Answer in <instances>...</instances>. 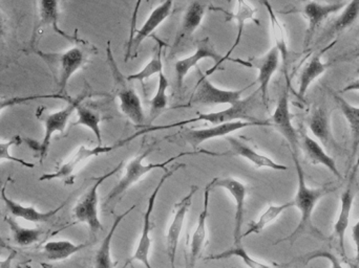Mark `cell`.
Returning a JSON list of instances; mask_svg holds the SVG:
<instances>
[{"label": "cell", "mask_w": 359, "mask_h": 268, "mask_svg": "<svg viewBox=\"0 0 359 268\" xmlns=\"http://www.w3.org/2000/svg\"><path fill=\"white\" fill-rule=\"evenodd\" d=\"M158 78L159 80H158L157 92L151 99V107H149V126H151V124L168 108V90L170 87V81L163 71H160Z\"/></svg>", "instance_id": "e575fe53"}, {"label": "cell", "mask_w": 359, "mask_h": 268, "mask_svg": "<svg viewBox=\"0 0 359 268\" xmlns=\"http://www.w3.org/2000/svg\"><path fill=\"white\" fill-rule=\"evenodd\" d=\"M0 198H1L2 202H4V206H6V210L8 211L11 216L14 217V218L23 219V220L33 223H48V220H50V219L65 206V204H61V206L54 209V210L48 211V212H41V211H38L37 209L34 208V206H23V204H19V202L11 199V198L6 195V185H4V187H2Z\"/></svg>", "instance_id": "603a6c76"}, {"label": "cell", "mask_w": 359, "mask_h": 268, "mask_svg": "<svg viewBox=\"0 0 359 268\" xmlns=\"http://www.w3.org/2000/svg\"><path fill=\"white\" fill-rule=\"evenodd\" d=\"M251 126H269V122L234 121L221 124V125H215L212 127L202 128V129H184L181 132V136L185 143L191 146L192 149L196 150L202 143L210 139L228 136L238 130L251 127Z\"/></svg>", "instance_id": "9a60e30c"}, {"label": "cell", "mask_w": 359, "mask_h": 268, "mask_svg": "<svg viewBox=\"0 0 359 268\" xmlns=\"http://www.w3.org/2000/svg\"><path fill=\"white\" fill-rule=\"evenodd\" d=\"M204 59H213L215 61V66L212 69H208L205 76L212 75L221 66L222 56L215 50V44H213V42L211 41L209 37L204 38V39L200 40L198 42V45H196L194 54L186 57V58L180 59V60L177 61L176 64H175L177 86H178L179 90H181L188 73L192 69H194L200 63V61L204 60Z\"/></svg>", "instance_id": "5bb4252c"}, {"label": "cell", "mask_w": 359, "mask_h": 268, "mask_svg": "<svg viewBox=\"0 0 359 268\" xmlns=\"http://www.w3.org/2000/svg\"><path fill=\"white\" fill-rule=\"evenodd\" d=\"M359 18V0H350L345 4L341 14L333 21L328 33L326 34L327 38L334 37L335 35L344 33L348 29L354 25V23Z\"/></svg>", "instance_id": "836d02e7"}, {"label": "cell", "mask_w": 359, "mask_h": 268, "mask_svg": "<svg viewBox=\"0 0 359 268\" xmlns=\"http://www.w3.org/2000/svg\"><path fill=\"white\" fill-rule=\"evenodd\" d=\"M67 100V102L72 100L69 96H63V94L55 92V94H32V96L25 97H8V98H0V113L6 108H11L17 105L25 104V103L32 102V101L38 100Z\"/></svg>", "instance_id": "ab89813d"}, {"label": "cell", "mask_w": 359, "mask_h": 268, "mask_svg": "<svg viewBox=\"0 0 359 268\" xmlns=\"http://www.w3.org/2000/svg\"><path fill=\"white\" fill-rule=\"evenodd\" d=\"M88 246V244H77L69 241V240H52V241L46 242L42 246V251L48 260L59 262V261H65L71 258L72 256L81 252Z\"/></svg>", "instance_id": "1f68e13d"}, {"label": "cell", "mask_w": 359, "mask_h": 268, "mask_svg": "<svg viewBox=\"0 0 359 268\" xmlns=\"http://www.w3.org/2000/svg\"><path fill=\"white\" fill-rule=\"evenodd\" d=\"M143 0H136L135 3L134 10H133L132 18H130V39H128V46H126V52L130 50V44H132L133 39H134L135 34L137 31V23H138V14L141 6H142Z\"/></svg>", "instance_id": "7bdbcfd3"}, {"label": "cell", "mask_w": 359, "mask_h": 268, "mask_svg": "<svg viewBox=\"0 0 359 268\" xmlns=\"http://www.w3.org/2000/svg\"><path fill=\"white\" fill-rule=\"evenodd\" d=\"M36 54L44 61L54 73L58 85V94L67 96L65 94L67 84L73 77L74 73H77L83 65L88 62V54L80 48L74 46L62 52H46L36 50Z\"/></svg>", "instance_id": "8992f818"}, {"label": "cell", "mask_w": 359, "mask_h": 268, "mask_svg": "<svg viewBox=\"0 0 359 268\" xmlns=\"http://www.w3.org/2000/svg\"><path fill=\"white\" fill-rule=\"evenodd\" d=\"M135 209H136V206H133L132 208L128 209L126 212L116 216L111 230H109L107 236L103 238L102 242H101L100 246H99L98 251H97L96 255H95L93 268L116 267V263L114 262L113 257H111V241H113L114 235H115L118 227L121 225L123 219L126 218L128 214H130Z\"/></svg>", "instance_id": "4316f807"}, {"label": "cell", "mask_w": 359, "mask_h": 268, "mask_svg": "<svg viewBox=\"0 0 359 268\" xmlns=\"http://www.w3.org/2000/svg\"><path fill=\"white\" fill-rule=\"evenodd\" d=\"M107 58L113 78V92L119 102L120 111L135 125H145L147 117L140 97L130 85V81H128V78L124 77L120 71L111 50V41H107Z\"/></svg>", "instance_id": "7a4b0ae2"}, {"label": "cell", "mask_w": 359, "mask_h": 268, "mask_svg": "<svg viewBox=\"0 0 359 268\" xmlns=\"http://www.w3.org/2000/svg\"><path fill=\"white\" fill-rule=\"evenodd\" d=\"M38 16H39V22H38L37 29L50 27L53 31H56L58 35L62 36L65 39L69 41H78L77 37L67 35L59 27V0H39Z\"/></svg>", "instance_id": "f1b7e54d"}, {"label": "cell", "mask_w": 359, "mask_h": 268, "mask_svg": "<svg viewBox=\"0 0 359 268\" xmlns=\"http://www.w3.org/2000/svg\"><path fill=\"white\" fill-rule=\"evenodd\" d=\"M293 206H294L293 202H285V204H269L267 209L259 215L257 220L252 221L249 225L248 230L245 233H243L242 239L251 235H257V234L262 233L268 225L274 223L283 213L286 212L287 210L293 208Z\"/></svg>", "instance_id": "d6a6232c"}, {"label": "cell", "mask_w": 359, "mask_h": 268, "mask_svg": "<svg viewBox=\"0 0 359 268\" xmlns=\"http://www.w3.org/2000/svg\"><path fill=\"white\" fill-rule=\"evenodd\" d=\"M292 158L297 173V194H295L294 199L292 202L294 204V208L299 210V221L297 229L288 237L280 240L278 244L284 241H290L291 244H293L297 238L305 235V234H310L320 239H326L325 236L320 233V230L314 225L313 213L318 202L334 189H327V188L314 189V188L308 187L307 183H306L305 172H304L303 167L299 162V157L292 156Z\"/></svg>", "instance_id": "6da1fadb"}, {"label": "cell", "mask_w": 359, "mask_h": 268, "mask_svg": "<svg viewBox=\"0 0 359 268\" xmlns=\"http://www.w3.org/2000/svg\"><path fill=\"white\" fill-rule=\"evenodd\" d=\"M352 239H353L354 244H355L356 255L354 259V267H359V217L355 225L352 227L351 231Z\"/></svg>", "instance_id": "ee69618b"}, {"label": "cell", "mask_w": 359, "mask_h": 268, "mask_svg": "<svg viewBox=\"0 0 359 268\" xmlns=\"http://www.w3.org/2000/svg\"><path fill=\"white\" fill-rule=\"evenodd\" d=\"M232 257L240 259L248 268H272L269 265H266V263L261 262L257 259L253 258L242 246H233V248L224 251V252L219 253V254L207 257L206 260H224V259H229L232 258Z\"/></svg>", "instance_id": "f35d334b"}, {"label": "cell", "mask_w": 359, "mask_h": 268, "mask_svg": "<svg viewBox=\"0 0 359 268\" xmlns=\"http://www.w3.org/2000/svg\"><path fill=\"white\" fill-rule=\"evenodd\" d=\"M198 190V188L196 185H192L188 193L175 206L174 217L166 233V250H168V256L172 268H176L180 236H181L187 213L189 212L191 206L192 199Z\"/></svg>", "instance_id": "2e32d148"}, {"label": "cell", "mask_w": 359, "mask_h": 268, "mask_svg": "<svg viewBox=\"0 0 359 268\" xmlns=\"http://www.w3.org/2000/svg\"><path fill=\"white\" fill-rule=\"evenodd\" d=\"M92 96L93 94H90V92H84L83 94H80L77 98L72 99L71 101H69V104L65 108L61 109V111H55V113H46V111H42L41 107H39L37 113H36V117L43 123V139H42L40 143L32 141V139H27V143L31 149L35 150L37 152L41 162L48 155L53 135L56 134V132L65 134L67 123H69V119H71L72 115L77 109L78 105L81 104L86 98Z\"/></svg>", "instance_id": "5b68a950"}, {"label": "cell", "mask_w": 359, "mask_h": 268, "mask_svg": "<svg viewBox=\"0 0 359 268\" xmlns=\"http://www.w3.org/2000/svg\"><path fill=\"white\" fill-rule=\"evenodd\" d=\"M19 268H21V267H19ZM23 268H25V267H23Z\"/></svg>", "instance_id": "f907efd6"}, {"label": "cell", "mask_w": 359, "mask_h": 268, "mask_svg": "<svg viewBox=\"0 0 359 268\" xmlns=\"http://www.w3.org/2000/svg\"><path fill=\"white\" fill-rule=\"evenodd\" d=\"M185 164H177L172 167L170 170L165 169V173L163 176L160 178L159 183L156 185L155 190L151 192L149 196V202H147V211L144 213V218H143L142 231L140 234V239H139L138 244H137L136 250H135L134 255L128 259L126 262V267H128L130 263L137 261V262L142 263L147 268H153L151 262H149V254H151V244L153 240L151 238V232L153 229V223H151V216H153L154 210H155L156 202H157L158 196H159L160 191L164 183H166L168 178L175 174L177 170L181 167H185Z\"/></svg>", "instance_id": "ba28073f"}, {"label": "cell", "mask_w": 359, "mask_h": 268, "mask_svg": "<svg viewBox=\"0 0 359 268\" xmlns=\"http://www.w3.org/2000/svg\"><path fill=\"white\" fill-rule=\"evenodd\" d=\"M332 96L349 125L351 134V158H354L359 149V106L351 104L343 97L334 92Z\"/></svg>", "instance_id": "f546056e"}, {"label": "cell", "mask_w": 359, "mask_h": 268, "mask_svg": "<svg viewBox=\"0 0 359 268\" xmlns=\"http://www.w3.org/2000/svg\"><path fill=\"white\" fill-rule=\"evenodd\" d=\"M354 197H355V194H354L353 190L351 187H348L346 191L341 194L339 216L333 225L334 235L339 240V248L344 254H346L345 237L350 225V216H351L352 209H353Z\"/></svg>", "instance_id": "83f0119b"}, {"label": "cell", "mask_w": 359, "mask_h": 268, "mask_svg": "<svg viewBox=\"0 0 359 268\" xmlns=\"http://www.w3.org/2000/svg\"><path fill=\"white\" fill-rule=\"evenodd\" d=\"M259 94V90L255 94H250L246 99H242L241 102L233 106H229V108L224 109L217 113H198V115L192 118V119L185 120V121L177 122V123L170 124L166 126H147L145 129L137 132L134 136L130 139H126V141H132L135 137L138 135L149 134V132H158V130H166L170 128L180 127V126L188 125V124L196 123V122H207V123L212 124V125H221V124L230 123L234 121H248V122H257L255 118L251 115V111L253 108V103L257 100V96Z\"/></svg>", "instance_id": "277c9868"}, {"label": "cell", "mask_w": 359, "mask_h": 268, "mask_svg": "<svg viewBox=\"0 0 359 268\" xmlns=\"http://www.w3.org/2000/svg\"><path fill=\"white\" fill-rule=\"evenodd\" d=\"M207 8H208L207 0H191L190 1L189 6L184 13L181 27L177 33L172 50H177L182 42L189 39L194 35V31L200 27L205 14H206Z\"/></svg>", "instance_id": "7402d4cb"}, {"label": "cell", "mask_w": 359, "mask_h": 268, "mask_svg": "<svg viewBox=\"0 0 359 268\" xmlns=\"http://www.w3.org/2000/svg\"><path fill=\"white\" fill-rule=\"evenodd\" d=\"M116 146H96V147L88 148L82 145L78 148L77 151L72 155L67 162L61 164L55 172L43 174L39 178V181H50L60 179L65 181L67 185H73L75 181L76 171L79 169L83 162H88V160L97 156L102 155V154L109 153L115 149Z\"/></svg>", "instance_id": "4fadbf2b"}, {"label": "cell", "mask_w": 359, "mask_h": 268, "mask_svg": "<svg viewBox=\"0 0 359 268\" xmlns=\"http://www.w3.org/2000/svg\"><path fill=\"white\" fill-rule=\"evenodd\" d=\"M4 23L1 15H0V36L4 35Z\"/></svg>", "instance_id": "c3c4849f"}, {"label": "cell", "mask_w": 359, "mask_h": 268, "mask_svg": "<svg viewBox=\"0 0 359 268\" xmlns=\"http://www.w3.org/2000/svg\"><path fill=\"white\" fill-rule=\"evenodd\" d=\"M236 12L229 13L227 10H223L219 8H212V10H217V12L224 13L226 15V21L236 20V27H238V33H236V39H234L233 44H232L230 50H228L227 54L225 56L222 57L221 65L223 64L225 61H228L231 56L232 52L236 50L238 48V44L241 43L242 40L243 34H244L245 23L248 20H252L253 22L257 23V25L261 24L259 19L255 17V13L257 12V8H253L247 0H236Z\"/></svg>", "instance_id": "44dd1931"}, {"label": "cell", "mask_w": 359, "mask_h": 268, "mask_svg": "<svg viewBox=\"0 0 359 268\" xmlns=\"http://www.w3.org/2000/svg\"><path fill=\"white\" fill-rule=\"evenodd\" d=\"M124 162H120L113 170L109 171L102 176L94 178V183L86 190V193L79 198L76 206L73 209L74 219L77 223H84L88 225L90 233L96 235L98 232L102 231L103 225L99 218V188L109 177L119 172L123 167Z\"/></svg>", "instance_id": "52a82bcc"}, {"label": "cell", "mask_w": 359, "mask_h": 268, "mask_svg": "<svg viewBox=\"0 0 359 268\" xmlns=\"http://www.w3.org/2000/svg\"><path fill=\"white\" fill-rule=\"evenodd\" d=\"M232 62L244 65L249 69H257V83L259 84V92H261L262 100L267 104L268 92L270 82L274 73L278 69L280 63V55L276 46H272L265 55L261 57H251L248 59H229Z\"/></svg>", "instance_id": "7c38bea8"}, {"label": "cell", "mask_w": 359, "mask_h": 268, "mask_svg": "<svg viewBox=\"0 0 359 268\" xmlns=\"http://www.w3.org/2000/svg\"><path fill=\"white\" fill-rule=\"evenodd\" d=\"M347 2H320L316 0H310L306 2L302 13L307 20V29H306L305 40L304 44L308 48L316 35L318 27L329 18L331 15L337 14L343 10Z\"/></svg>", "instance_id": "e0dca14e"}, {"label": "cell", "mask_w": 359, "mask_h": 268, "mask_svg": "<svg viewBox=\"0 0 359 268\" xmlns=\"http://www.w3.org/2000/svg\"><path fill=\"white\" fill-rule=\"evenodd\" d=\"M263 6H265L268 12L270 20V29H271V35L273 38L276 48H278L280 55V61H282L283 66H284L285 77L287 80V85H290L288 76V63H289V46L288 39H287L286 29L282 21L278 19V15L274 12L272 4L269 0H261Z\"/></svg>", "instance_id": "d4e9b609"}, {"label": "cell", "mask_w": 359, "mask_h": 268, "mask_svg": "<svg viewBox=\"0 0 359 268\" xmlns=\"http://www.w3.org/2000/svg\"><path fill=\"white\" fill-rule=\"evenodd\" d=\"M162 50H163V42L159 41L158 43L157 52L154 55L153 58L151 59L149 63L143 67L142 71H138V73H133V75L128 76V81H139L142 84L143 90H144V83L147 79L151 77V76L158 73L159 75L160 71H163V61H162Z\"/></svg>", "instance_id": "74e56055"}, {"label": "cell", "mask_w": 359, "mask_h": 268, "mask_svg": "<svg viewBox=\"0 0 359 268\" xmlns=\"http://www.w3.org/2000/svg\"><path fill=\"white\" fill-rule=\"evenodd\" d=\"M22 141L20 135H15V136H13L12 139L6 141H0V162L1 160H8V162H17V164H21L25 168H34L35 164L27 162V160L15 157V156L11 154V147H13L14 145H20Z\"/></svg>", "instance_id": "60d3db41"}, {"label": "cell", "mask_w": 359, "mask_h": 268, "mask_svg": "<svg viewBox=\"0 0 359 268\" xmlns=\"http://www.w3.org/2000/svg\"><path fill=\"white\" fill-rule=\"evenodd\" d=\"M301 149H303L304 153H305L306 157H307L310 164H316V166H318V164L324 166L337 178H343L339 168H337L334 158L327 153L326 149L323 147L322 143H318L316 139L307 134H302Z\"/></svg>", "instance_id": "cb8c5ba5"}, {"label": "cell", "mask_w": 359, "mask_h": 268, "mask_svg": "<svg viewBox=\"0 0 359 268\" xmlns=\"http://www.w3.org/2000/svg\"><path fill=\"white\" fill-rule=\"evenodd\" d=\"M6 221L10 227L13 241L16 246H20V248H27V246H33L36 242L39 241L42 235L41 230L38 227L29 229V227H21L12 217H6Z\"/></svg>", "instance_id": "8d00e7d4"}, {"label": "cell", "mask_w": 359, "mask_h": 268, "mask_svg": "<svg viewBox=\"0 0 359 268\" xmlns=\"http://www.w3.org/2000/svg\"><path fill=\"white\" fill-rule=\"evenodd\" d=\"M212 190V181L207 183L204 190V202H203V209L198 215V223L196 225L191 239H190L189 246V267L194 268L196 260L200 257L203 248L206 242L207 234V219L209 215V202H210V193Z\"/></svg>", "instance_id": "ffe728a7"}, {"label": "cell", "mask_w": 359, "mask_h": 268, "mask_svg": "<svg viewBox=\"0 0 359 268\" xmlns=\"http://www.w3.org/2000/svg\"><path fill=\"white\" fill-rule=\"evenodd\" d=\"M16 256V251L11 250L4 258H0V268H12L13 261Z\"/></svg>", "instance_id": "bcb514c9"}, {"label": "cell", "mask_w": 359, "mask_h": 268, "mask_svg": "<svg viewBox=\"0 0 359 268\" xmlns=\"http://www.w3.org/2000/svg\"><path fill=\"white\" fill-rule=\"evenodd\" d=\"M226 141H228L229 149L224 153H213L210 152L211 156H236V157H242L248 160L257 169H271L274 171H287L288 167L285 164H278L276 160H272L269 156L265 154L259 153L257 150L253 149L250 145L245 143L242 139L238 137L227 136Z\"/></svg>", "instance_id": "ac0fdd59"}, {"label": "cell", "mask_w": 359, "mask_h": 268, "mask_svg": "<svg viewBox=\"0 0 359 268\" xmlns=\"http://www.w3.org/2000/svg\"><path fill=\"white\" fill-rule=\"evenodd\" d=\"M2 187H4V185H1V181H0V194H1Z\"/></svg>", "instance_id": "681fc988"}, {"label": "cell", "mask_w": 359, "mask_h": 268, "mask_svg": "<svg viewBox=\"0 0 359 268\" xmlns=\"http://www.w3.org/2000/svg\"><path fill=\"white\" fill-rule=\"evenodd\" d=\"M359 92V78L352 80L341 90V92Z\"/></svg>", "instance_id": "7dc6e473"}, {"label": "cell", "mask_w": 359, "mask_h": 268, "mask_svg": "<svg viewBox=\"0 0 359 268\" xmlns=\"http://www.w3.org/2000/svg\"><path fill=\"white\" fill-rule=\"evenodd\" d=\"M153 148L145 150L142 153L132 158V160L128 162V164L124 167L123 176L120 179L119 183L109 192L107 199H105V206H113L114 202L119 199L120 197H122V196L126 194V192H128V190H130L135 183L140 181L141 178H143L145 175L149 174V173H151V171L155 170V169H164V170H165L168 164H172L174 160H178V158L183 157V156L208 153V151H206V150H205V151L202 150V151L183 152V153H180L178 155L168 158V160L163 162H157V164L149 162V164H144L145 158L149 157V154L153 152Z\"/></svg>", "instance_id": "3957f363"}, {"label": "cell", "mask_w": 359, "mask_h": 268, "mask_svg": "<svg viewBox=\"0 0 359 268\" xmlns=\"http://www.w3.org/2000/svg\"><path fill=\"white\" fill-rule=\"evenodd\" d=\"M359 59V42L358 45L351 50V52H348L347 54L343 55L341 57H337L335 59L334 62H341V61H351V60H358Z\"/></svg>", "instance_id": "f6af8a7d"}, {"label": "cell", "mask_w": 359, "mask_h": 268, "mask_svg": "<svg viewBox=\"0 0 359 268\" xmlns=\"http://www.w3.org/2000/svg\"><path fill=\"white\" fill-rule=\"evenodd\" d=\"M77 121L73 124L74 126H83V127L88 128L90 132L94 134L96 137L98 145H102V132H101L100 123L101 115L98 111L86 105L79 104L77 109Z\"/></svg>", "instance_id": "d590c367"}, {"label": "cell", "mask_w": 359, "mask_h": 268, "mask_svg": "<svg viewBox=\"0 0 359 268\" xmlns=\"http://www.w3.org/2000/svg\"><path fill=\"white\" fill-rule=\"evenodd\" d=\"M308 126L313 136L318 139L325 148L330 147L333 136L331 132L330 115L326 109L322 107L314 109L308 119Z\"/></svg>", "instance_id": "4dcf8cb0"}, {"label": "cell", "mask_w": 359, "mask_h": 268, "mask_svg": "<svg viewBox=\"0 0 359 268\" xmlns=\"http://www.w3.org/2000/svg\"><path fill=\"white\" fill-rule=\"evenodd\" d=\"M174 2L175 0H164L157 8H154L142 27L140 29H137L130 50L126 52V62H128L130 59L136 58L142 42L170 16L172 8H174Z\"/></svg>", "instance_id": "d6986e66"}, {"label": "cell", "mask_w": 359, "mask_h": 268, "mask_svg": "<svg viewBox=\"0 0 359 268\" xmlns=\"http://www.w3.org/2000/svg\"><path fill=\"white\" fill-rule=\"evenodd\" d=\"M323 258L326 259L330 262L331 268H345L341 265V260L335 256L332 253L329 251H314V252L309 253V254L305 255V256L301 257L297 262H302L304 265H308L310 261L316 260V259Z\"/></svg>", "instance_id": "b9f144b4"}, {"label": "cell", "mask_w": 359, "mask_h": 268, "mask_svg": "<svg viewBox=\"0 0 359 268\" xmlns=\"http://www.w3.org/2000/svg\"><path fill=\"white\" fill-rule=\"evenodd\" d=\"M250 85L240 90H222L213 85L206 76L203 75L196 84V90L192 94L189 101L191 105H205V106H215V105H233L242 101L243 92H246Z\"/></svg>", "instance_id": "9c48e42d"}, {"label": "cell", "mask_w": 359, "mask_h": 268, "mask_svg": "<svg viewBox=\"0 0 359 268\" xmlns=\"http://www.w3.org/2000/svg\"><path fill=\"white\" fill-rule=\"evenodd\" d=\"M328 67V63L323 61V52H316L306 63L299 75V90H297V96L301 100L305 99L310 86L326 73Z\"/></svg>", "instance_id": "484cf974"}, {"label": "cell", "mask_w": 359, "mask_h": 268, "mask_svg": "<svg viewBox=\"0 0 359 268\" xmlns=\"http://www.w3.org/2000/svg\"><path fill=\"white\" fill-rule=\"evenodd\" d=\"M221 188L228 192L233 198L234 223L233 244L234 246H242L243 225H244L245 213H246V199L248 196V187L242 181L234 177H217L212 181V189Z\"/></svg>", "instance_id": "30bf717a"}, {"label": "cell", "mask_w": 359, "mask_h": 268, "mask_svg": "<svg viewBox=\"0 0 359 268\" xmlns=\"http://www.w3.org/2000/svg\"><path fill=\"white\" fill-rule=\"evenodd\" d=\"M269 126L276 128V132L286 139L291 149V155L299 157L301 137L292 123L288 86L283 90L282 94L278 98V104L270 119Z\"/></svg>", "instance_id": "8fae6325"}]
</instances>
